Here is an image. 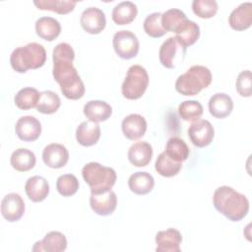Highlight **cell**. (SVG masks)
<instances>
[{
	"label": "cell",
	"mask_w": 252,
	"mask_h": 252,
	"mask_svg": "<svg viewBox=\"0 0 252 252\" xmlns=\"http://www.w3.org/2000/svg\"><path fill=\"white\" fill-rule=\"evenodd\" d=\"M219 6L215 0H194L192 10L196 16L202 19L213 18L218 12Z\"/></svg>",
	"instance_id": "cell-38"
},
{
	"label": "cell",
	"mask_w": 252,
	"mask_h": 252,
	"mask_svg": "<svg viewBox=\"0 0 252 252\" xmlns=\"http://www.w3.org/2000/svg\"><path fill=\"white\" fill-rule=\"evenodd\" d=\"M191 143L198 148L209 146L215 136V130L212 123L206 119L194 121L187 130Z\"/></svg>",
	"instance_id": "cell-9"
},
{
	"label": "cell",
	"mask_w": 252,
	"mask_h": 252,
	"mask_svg": "<svg viewBox=\"0 0 252 252\" xmlns=\"http://www.w3.org/2000/svg\"><path fill=\"white\" fill-rule=\"evenodd\" d=\"M208 106L212 116L218 119H223L231 113L233 109V101L228 94L224 93H217L211 96Z\"/></svg>",
	"instance_id": "cell-21"
},
{
	"label": "cell",
	"mask_w": 252,
	"mask_h": 252,
	"mask_svg": "<svg viewBox=\"0 0 252 252\" xmlns=\"http://www.w3.org/2000/svg\"><path fill=\"white\" fill-rule=\"evenodd\" d=\"M182 167V162L171 159L164 152L160 153L155 163L156 171L163 177H173L177 175Z\"/></svg>",
	"instance_id": "cell-30"
},
{
	"label": "cell",
	"mask_w": 252,
	"mask_h": 252,
	"mask_svg": "<svg viewBox=\"0 0 252 252\" xmlns=\"http://www.w3.org/2000/svg\"><path fill=\"white\" fill-rule=\"evenodd\" d=\"M164 153L173 160L177 162L185 161L190 154L187 144L178 137L168 139L165 146Z\"/></svg>",
	"instance_id": "cell-29"
},
{
	"label": "cell",
	"mask_w": 252,
	"mask_h": 252,
	"mask_svg": "<svg viewBox=\"0 0 252 252\" xmlns=\"http://www.w3.org/2000/svg\"><path fill=\"white\" fill-rule=\"evenodd\" d=\"M36 158L33 152L26 148H20L14 151L10 158L12 167L20 172H25L32 169L35 165Z\"/></svg>",
	"instance_id": "cell-26"
},
{
	"label": "cell",
	"mask_w": 252,
	"mask_h": 252,
	"mask_svg": "<svg viewBox=\"0 0 252 252\" xmlns=\"http://www.w3.org/2000/svg\"><path fill=\"white\" fill-rule=\"evenodd\" d=\"M75 51L67 42L58 43L52 52L54 80L59 84L61 93L68 99H79L85 94V85L73 65Z\"/></svg>",
	"instance_id": "cell-1"
},
{
	"label": "cell",
	"mask_w": 252,
	"mask_h": 252,
	"mask_svg": "<svg viewBox=\"0 0 252 252\" xmlns=\"http://www.w3.org/2000/svg\"><path fill=\"white\" fill-rule=\"evenodd\" d=\"M213 77L209 68L203 65H193L175 81L176 91L183 95H195L208 88Z\"/></svg>",
	"instance_id": "cell-5"
},
{
	"label": "cell",
	"mask_w": 252,
	"mask_h": 252,
	"mask_svg": "<svg viewBox=\"0 0 252 252\" xmlns=\"http://www.w3.org/2000/svg\"><path fill=\"white\" fill-rule=\"evenodd\" d=\"M61 105L59 95L52 91H43L39 94V99L36 104V110L43 114L55 113Z\"/></svg>",
	"instance_id": "cell-33"
},
{
	"label": "cell",
	"mask_w": 252,
	"mask_h": 252,
	"mask_svg": "<svg viewBox=\"0 0 252 252\" xmlns=\"http://www.w3.org/2000/svg\"><path fill=\"white\" fill-rule=\"evenodd\" d=\"M25 213V202L18 193L7 194L1 202L2 217L10 221L15 222L21 220Z\"/></svg>",
	"instance_id": "cell-12"
},
{
	"label": "cell",
	"mask_w": 252,
	"mask_h": 252,
	"mask_svg": "<svg viewBox=\"0 0 252 252\" xmlns=\"http://www.w3.org/2000/svg\"><path fill=\"white\" fill-rule=\"evenodd\" d=\"M67 248L66 236L60 231H49L42 240L36 241L32 246L33 252H62Z\"/></svg>",
	"instance_id": "cell-18"
},
{
	"label": "cell",
	"mask_w": 252,
	"mask_h": 252,
	"mask_svg": "<svg viewBox=\"0 0 252 252\" xmlns=\"http://www.w3.org/2000/svg\"><path fill=\"white\" fill-rule=\"evenodd\" d=\"M45 61V48L37 42H30L25 46L17 47L10 55L11 67L18 73L38 69L44 65Z\"/></svg>",
	"instance_id": "cell-3"
},
{
	"label": "cell",
	"mask_w": 252,
	"mask_h": 252,
	"mask_svg": "<svg viewBox=\"0 0 252 252\" xmlns=\"http://www.w3.org/2000/svg\"><path fill=\"white\" fill-rule=\"evenodd\" d=\"M35 7L39 10H48L60 15L72 12L77 5V1L73 0H35Z\"/></svg>",
	"instance_id": "cell-32"
},
{
	"label": "cell",
	"mask_w": 252,
	"mask_h": 252,
	"mask_svg": "<svg viewBox=\"0 0 252 252\" xmlns=\"http://www.w3.org/2000/svg\"><path fill=\"white\" fill-rule=\"evenodd\" d=\"M235 88L237 93L243 97L251 96L252 89V75L250 70L241 71L236 79Z\"/></svg>",
	"instance_id": "cell-39"
},
{
	"label": "cell",
	"mask_w": 252,
	"mask_h": 252,
	"mask_svg": "<svg viewBox=\"0 0 252 252\" xmlns=\"http://www.w3.org/2000/svg\"><path fill=\"white\" fill-rule=\"evenodd\" d=\"M38 91L32 87H27L21 89L14 97V102L16 106L22 110H28L36 107L39 99Z\"/></svg>",
	"instance_id": "cell-31"
},
{
	"label": "cell",
	"mask_w": 252,
	"mask_h": 252,
	"mask_svg": "<svg viewBox=\"0 0 252 252\" xmlns=\"http://www.w3.org/2000/svg\"><path fill=\"white\" fill-rule=\"evenodd\" d=\"M203 112V106L198 100H185L178 106V114L185 121L199 120Z\"/></svg>",
	"instance_id": "cell-35"
},
{
	"label": "cell",
	"mask_w": 252,
	"mask_h": 252,
	"mask_svg": "<svg viewBox=\"0 0 252 252\" xmlns=\"http://www.w3.org/2000/svg\"><path fill=\"white\" fill-rule=\"evenodd\" d=\"M182 235L175 228L159 230L156 234V250L158 252H180Z\"/></svg>",
	"instance_id": "cell-15"
},
{
	"label": "cell",
	"mask_w": 252,
	"mask_h": 252,
	"mask_svg": "<svg viewBox=\"0 0 252 252\" xmlns=\"http://www.w3.org/2000/svg\"><path fill=\"white\" fill-rule=\"evenodd\" d=\"M35 32L40 38L46 41H52L59 36L61 25L52 17H41L35 22Z\"/></svg>",
	"instance_id": "cell-25"
},
{
	"label": "cell",
	"mask_w": 252,
	"mask_h": 252,
	"mask_svg": "<svg viewBox=\"0 0 252 252\" xmlns=\"http://www.w3.org/2000/svg\"><path fill=\"white\" fill-rule=\"evenodd\" d=\"M127 156L131 164L137 167H144L152 159L153 148L148 142H137L129 148Z\"/></svg>",
	"instance_id": "cell-22"
},
{
	"label": "cell",
	"mask_w": 252,
	"mask_h": 252,
	"mask_svg": "<svg viewBox=\"0 0 252 252\" xmlns=\"http://www.w3.org/2000/svg\"><path fill=\"white\" fill-rule=\"evenodd\" d=\"M149 86V75L147 70L141 65L129 67L125 79L121 86V93L127 99L135 100L145 94Z\"/></svg>",
	"instance_id": "cell-6"
},
{
	"label": "cell",
	"mask_w": 252,
	"mask_h": 252,
	"mask_svg": "<svg viewBox=\"0 0 252 252\" xmlns=\"http://www.w3.org/2000/svg\"><path fill=\"white\" fill-rule=\"evenodd\" d=\"M228 24L234 31H245L252 25V3L244 2L233 9L228 17Z\"/></svg>",
	"instance_id": "cell-16"
},
{
	"label": "cell",
	"mask_w": 252,
	"mask_h": 252,
	"mask_svg": "<svg viewBox=\"0 0 252 252\" xmlns=\"http://www.w3.org/2000/svg\"><path fill=\"white\" fill-rule=\"evenodd\" d=\"M143 28L145 32L154 38L161 37L166 33L161 26V13L155 12L148 15L144 21Z\"/></svg>",
	"instance_id": "cell-36"
},
{
	"label": "cell",
	"mask_w": 252,
	"mask_h": 252,
	"mask_svg": "<svg viewBox=\"0 0 252 252\" xmlns=\"http://www.w3.org/2000/svg\"><path fill=\"white\" fill-rule=\"evenodd\" d=\"M82 176L90 186L91 194H100L112 189L116 182V172L112 167L91 161L82 168Z\"/></svg>",
	"instance_id": "cell-4"
},
{
	"label": "cell",
	"mask_w": 252,
	"mask_h": 252,
	"mask_svg": "<svg viewBox=\"0 0 252 252\" xmlns=\"http://www.w3.org/2000/svg\"><path fill=\"white\" fill-rule=\"evenodd\" d=\"M42 160L50 168H61L69 160V152L62 144L51 143L43 149Z\"/></svg>",
	"instance_id": "cell-13"
},
{
	"label": "cell",
	"mask_w": 252,
	"mask_h": 252,
	"mask_svg": "<svg viewBox=\"0 0 252 252\" xmlns=\"http://www.w3.org/2000/svg\"><path fill=\"white\" fill-rule=\"evenodd\" d=\"M79 186V180L73 174L60 175L56 180V189L63 197H70L76 194Z\"/></svg>",
	"instance_id": "cell-37"
},
{
	"label": "cell",
	"mask_w": 252,
	"mask_h": 252,
	"mask_svg": "<svg viewBox=\"0 0 252 252\" xmlns=\"http://www.w3.org/2000/svg\"><path fill=\"white\" fill-rule=\"evenodd\" d=\"M100 138V127L97 123L86 120L79 124L76 129V140L84 147L95 145Z\"/></svg>",
	"instance_id": "cell-19"
},
{
	"label": "cell",
	"mask_w": 252,
	"mask_h": 252,
	"mask_svg": "<svg viewBox=\"0 0 252 252\" xmlns=\"http://www.w3.org/2000/svg\"><path fill=\"white\" fill-rule=\"evenodd\" d=\"M186 48L181 46L174 36L165 39L159 47L158 58L161 65L167 69H174L184 57Z\"/></svg>",
	"instance_id": "cell-8"
},
{
	"label": "cell",
	"mask_w": 252,
	"mask_h": 252,
	"mask_svg": "<svg viewBox=\"0 0 252 252\" xmlns=\"http://www.w3.org/2000/svg\"><path fill=\"white\" fill-rule=\"evenodd\" d=\"M186 20L187 16L185 13L175 8L168 9L161 14V26L166 32H174Z\"/></svg>",
	"instance_id": "cell-34"
},
{
	"label": "cell",
	"mask_w": 252,
	"mask_h": 252,
	"mask_svg": "<svg viewBox=\"0 0 252 252\" xmlns=\"http://www.w3.org/2000/svg\"><path fill=\"white\" fill-rule=\"evenodd\" d=\"M213 204L219 213L231 221L241 220L249 211L247 197L226 185L220 186L215 190Z\"/></svg>",
	"instance_id": "cell-2"
},
{
	"label": "cell",
	"mask_w": 252,
	"mask_h": 252,
	"mask_svg": "<svg viewBox=\"0 0 252 252\" xmlns=\"http://www.w3.org/2000/svg\"><path fill=\"white\" fill-rule=\"evenodd\" d=\"M90 205L96 215L106 217L115 211L117 206V196L112 190L100 194H91Z\"/></svg>",
	"instance_id": "cell-14"
},
{
	"label": "cell",
	"mask_w": 252,
	"mask_h": 252,
	"mask_svg": "<svg viewBox=\"0 0 252 252\" xmlns=\"http://www.w3.org/2000/svg\"><path fill=\"white\" fill-rule=\"evenodd\" d=\"M175 38L181 46L187 48L193 45L200 37V27L194 21L186 20L175 32Z\"/></svg>",
	"instance_id": "cell-24"
},
{
	"label": "cell",
	"mask_w": 252,
	"mask_h": 252,
	"mask_svg": "<svg viewBox=\"0 0 252 252\" xmlns=\"http://www.w3.org/2000/svg\"><path fill=\"white\" fill-rule=\"evenodd\" d=\"M121 129L128 140H139L147 131V121L142 115L132 113L122 120Z\"/></svg>",
	"instance_id": "cell-17"
},
{
	"label": "cell",
	"mask_w": 252,
	"mask_h": 252,
	"mask_svg": "<svg viewBox=\"0 0 252 252\" xmlns=\"http://www.w3.org/2000/svg\"><path fill=\"white\" fill-rule=\"evenodd\" d=\"M15 132L20 140L24 142H33L37 140L41 134V124L34 116H22L16 122Z\"/></svg>",
	"instance_id": "cell-11"
},
{
	"label": "cell",
	"mask_w": 252,
	"mask_h": 252,
	"mask_svg": "<svg viewBox=\"0 0 252 252\" xmlns=\"http://www.w3.org/2000/svg\"><path fill=\"white\" fill-rule=\"evenodd\" d=\"M81 27L91 34H98L106 26L105 14L96 7H89L83 11L80 18Z\"/></svg>",
	"instance_id": "cell-10"
},
{
	"label": "cell",
	"mask_w": 252,
	"mask_h": 252,
	"mask_svg": "<svg viewBox=\"0 0 252 252\" xmlns=\"http://www.w3.org/2000/svg\"><path fill=\"white\" fill-rule=\"evenodd\" d=\"M85 116L93 122L106 121L112 114V107L103 100H90L84 105Z\"/></svg>",
	"instance_id": "cell-23"
},
{
	"label": "cell",
	"mask_w": 252,
	"mask_h": 252,
	"mask_svg": "<svg viewBox=\"0 0 252 252\" xmlns=\"http://www.w3.org/2000/svg\"><path fill=\"white\" fill-rule=\"evenodd\" d=\"M113 49L115 53L124 60H129L138 55L139 39L136 34L130 31L122 30L114 33L112 39Z\"/></svg>",
	"instance_id": "cell-7"
},
{
	"label": "cell",
	"mask_w": 252,
	"mask_h": 252,
	"mask_svg": "<svg viewBox=\"0 0 252 252\" xmlns=\"http://www.w3.org/2000/svg\"><path fill=\"white\" fill-rule=\"evenodd\" d=\"M138 15L137 5L131 1L118 3L112 10L111 18L116 25L123 26L132 23Z\"/></svg>",
	"instance_id": "cell-28"
},
{
	"label": "cell",
	"mask_w": 252,
	"mask_h": 252,
	"mask_svg": "<svg viewBox=\"0 0 252 252\" xmlns=\"http://www.w3.org/2000/svg\"><path fill=\"white\" fill-rule=\"evenodd\" d=\"M128 186L133 193L137 195H146L153 190L155 179L153 175L146 171H137L130 175Z\"/></svg>",
	"instance_id": "cell-27"
},
{
	"label": "cell",
	"mask_w": 252,
	"mask_h": 252,
	"mask_svg": "<svg viewBox=\"0 0 252 252\" xmlns=\"http://www.w3.org/2000/svg\"><path fill=\"white\" fill-rule=\"evenodd\" d=\"M25 192L31 201L42 202L49 194V183L42 176H32L25 184Z\"/></svg>",
	"instance_id": "cell-20"
}]
</instances>
